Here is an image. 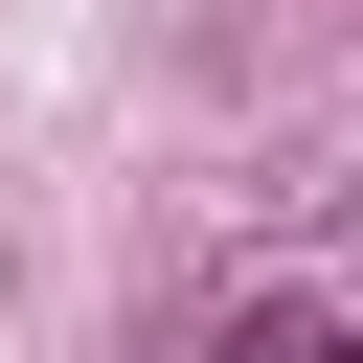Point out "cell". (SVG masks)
Returning <instances> with one entry per match:
<instances>
[{
  "label": "cell",
  "instance_id": "1",
  "mask_svg": "<svg viewBox=\"0 0 363 363\" xmlns=\"http://www.w3.org/2000/svg\"><path fill=\"white\" fill-rule=\"evenodd\" d=\"M227 363H340V318H318V295H250V318H227Z\"/></svg>",
  "mask_w": 363,
  "mask_h": 363
}]
</instances>
